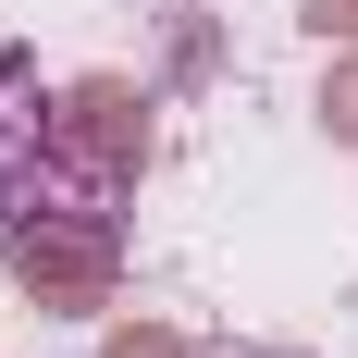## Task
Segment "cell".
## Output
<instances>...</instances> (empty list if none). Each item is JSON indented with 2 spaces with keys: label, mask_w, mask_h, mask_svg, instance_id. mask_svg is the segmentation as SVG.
<instances>
[{
  "label": "cell",
  "mask_w": 358,
  "mask_h": 358,
  "mask_svg": "<svg viewBox=\"0 0 358 358\" xmlns=\"http://www.w3.org/2000/svg\"><path fill=\"white\" fill-rule=\"evenodd\" d=\"M0 259H13V285L50 322H87L124 285V222H111V198H37V210H13V248Z\"/></svg>",
  "instance_id": "cell-1"
},
{
  "label": "cell",
  "mask_w": 358,
  "mask_h": 358,
  "mask_svg": "<svg viewBox=\"0 0 358 358\" xmlns=\"http://www.w3.org/2000/svg\"><path fill=\"white\" fill-rule=\"evenodd\" d=\"M50 148H62L87 185H111V198H124V185L148 173V99L124 87V74H74L62 99H50Z\"/></svg>",
  "instance_id": "cell-2"
},
{
  "label": "cell",
  "mask_w": 358,
  "mask_h": 358,
  "mask_svg": "<svg viewBox=\"0 0 358 358\" xmlns=\"http://www.w3.org/2000/svg\"><path fill=\"white\" fill-rule=\"evenodd\" d=\"M322 136L358 148V50H334V74H322Z\"/></svg>",
  "instance_id": "cell-3"
},
{
  "label": "cell",
  "mask_w": 358,
  "mask_h": 358,
  "mask_svg": "<svg viewBox=\"0 0 358 358\" xmlns=\"http://www.w3.org/2000/svg\"><path fill=\"white\" fill-rule=\"evenodd\" d=\"M99 358H185V334H161V322H111Z\"/></svg>",
  "instance_id": "cell-4"
},
{
  "label": "cell",
  "mask_w": 358,
  "mask_h": 358,
  "mask_svg": "<svg viewBox=\"0 0 358 358\" xmlns=\"http://www.w3.org/2000/svg\"><path fill=\"white\" fill-rule=\"evenodd\" d=\"M309 37L322 50H358V0H309Z\"/></svg>",
  "instance_id": "cell-5"
},
{
  "label": "cell",
  "mask_w": 358,
  "mask_h": 358,
  "mask_svg": "<svg viewBox=\"0 0 358 358\" xmlns=\"http://www.w3.org/2000/svg\"><path fill=\"white\" fill-rule=\"evenodd\" d=\"M25 124L37 111H0V210H13V148H25Z\"/></svg>",
  "instance_id": "cell-6"
}]
</instances>
